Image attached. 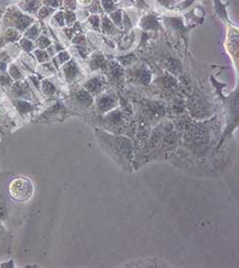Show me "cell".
<instances>
[{
  "instance_id": "8992f818",
  "label": "cell",
  "mask_w": 239,
  "mask_h": 268,
  "mask_svg": "<svg viewBox=\"0 0 239 268\" xmlns=\"http://www.w3.org/2000/svg\"><path fill=\"white\" fill-rule=\"evenodd\" d=\"M22 35L23 34L15 28H6L2 31L1 37H0V42H2L4 45H7L9 43H16L18 42L19 39L23 37Z\"/></svg>"
},
{
  "instance_id": "5bb4252c",
  "label": "cell",
  "mask_w": 239,
  "mask_h": 268,
  "mask_svg": "<svg viewBox=\"0 0 239 268\" xmlns=\"http://www.w3.org/2000/svg\"><path fill=\"white\" fill-rule=\"evenodd\" d=\"M6 71L8 72L9 76L12 77V79L15 82L20 81V80L24 79V73H23L22 70H20V68L15 62L9 64V66L7 67V71Z\"/></svg>"
},
{
  "instance_id": "e0dca14e",
  "label": "cell",
  "mask_w": 239,
  "mask_h": 268,
  "mask_svg": "<svg viewBox=\"0 0 239 268\" xmlns=\"http://www.w3.org/2000/svg\"><path fill=\"white\" fill-rule=\"evenodd\" d=\"M18 45H19L20 49H22L24 52H27V53H33V51L36 49L35 42L24 37V36L19 39Z\"/></svg>"
},
{
  "instance_id": "836d02e7",
  "label": "cell",
  "mask_w": 239,
  "mask_h": 268,
  "mask_svg": "<svg viewBox=\"0 0 239 268\" xmlns=\"http://www.w3.org/2000/svg\"><path fill=\"white\" fill-rule=\"evenodd\" d=\"M7 63L0 60V71H7Z\"/></svg>"
},
{
  "instance_id": "4dcf8cb0",
  "label": "cell",
  "mask_w": 239,
  "mask_h": 268,
  "mask_svg": "<svg viewBox=\"0 0 239 268\" xmlns=\"http://www.w3.org/2000/svg\"><path fill=\"white\" fill-rule=\"evenodd\" d=\"M0 60L8 63L12 61V56L8 54V52L6 50H1L0 51Z\"/></svg>"
},
{
  "instance_id": "1f68e13d",
  "label": "cell",
  "mask_w": 239,
  "mask_h": 268,
  "mask_svg": "<svg viewBox=\"0 0 239 268\" xmlns=\"http://www.w3.org/2000/svg\"><path fill=\"white\" fill-rule=\"evenodd\" d=\"M46 51H47V53H48V54H49V56H50V58H53V57H55L56 54H57V51H56V49H55V47L54 46V44H51L47 49H46Z\"/></svg>"
},
{
  "instance_id": "f546056e",
  "label": "cell",
  "mask_w": 239,
  "mask_h": 268,
  "mask_svg": "<svg viewBox=\"0 0 239 268\" xmlns=\"http://www.w3.org/2000/svg\"><path fill=\"white\" fill-rule=\"evenodd\" d=\"M62 32H64L65 36L68 38V40L72 41V39L74 38V36L76 35L74 29H73V27H65L62 28Z\"/></svg>"
},
{
  "instance_id": "cb8c5ba5",
  "label": "cell",
  "mask_w": 239,
  "mask_h": 268,
  "mask_svg": "<svg viewBox=\"0 0 239 268\" xmlns=\"http://www.w3.org/2000/svg\"><path fill=\"white\" fill-rule=\"evenodd\" d=\"M110 18L113 24L116 25V27H122L123 24V13L121 9H116L115 12H112L110 14Z\"/></svg>"
},
{
  "instance_id": "5b68a950",
  "label": "cell",
  "mask_w": 239,
  "mask_h": 268,
  "mask_svg": "<svg viewBox=\"0 0 239 268\" xmlns=\"http://www.w3.org/2000/svg\"><path fill=\"white\" fill-rule=\"evenodd\" d=\"M60 69H61L62 74H64L65 80L69 84L74 83L80 74V70H79V67L77 66L76 61L72 59L67 63H65Z\"/></svg>"
},
{
  "instance_id": "d590c367",
  "label": "cell",
  "mask_w": 239,
  "mask_h": 268,
  "mask_svg": "<svg viewBox=\"0 0 239 268\" xmlns=\"http://www.w3.org/2000/svg\"><path fill=\"white\" fill-rule=\"evenodd\" d=\"M0 37H1V34H0Z\"/></svg>"
},
{
  "instance_id": "ffe728a7",
  "label": "cell",
  "mask_w": 239,
  "mask_h": 268,
  "mask_svg": "<svg viewBox=\"0 0 239 268\" xmlns=\"http://www.w3.org/2000/svg\"><path fill=\"white\" fill-rule=\"evenodd\" d=\"M84 88L91 93H98L101 88V82L97 78H93L84 84Z\"/></svg>"
},
{
  "instance_id": "8fae6325",
  "label": "cell",
  "mask_w": 239,
  "mask_h": 268,
  "mask_svg": "<svg viewBox=\"0 0 239 268\" xmlns=\"http://www.w3.org/2000/svg\"><path fill=\"white\" fill-rule=\"evenodd\" d=\"M55 12H56V9H55V8H51L46 5H42L40 7L39 12L37 14V18L40 21H44V23H46V21L50 20V18H53V16L55 14Z\"/></svg>"
},
{
  "instance_id": "d6a6232c",
  "label": "cell",
  "mask_w": 239,
  "mask_h": 268,
  "mask_svg": "<svg viewBox=\"0 0 239 268\" xmlns=\"http://www.w3.org/2000/svg\"><path fill=\"white\" fill-rule=\"evenodd\" d=\"M78 1V5H82V6H89L93 0H77Z\"/></svg>"
},
{
  "instance_id": "603a6c76",
  "label": "cell",
  "mask_w": 239,
  "mask_h": 268,
  "mask_svg": "<svg viewBox=\"0 0 239 268\" xmlns=\"http://www.w3.org/2000/svg\"><path fill=\"white\" fill-rule=\"evenodd\" d=\"M15 81L9 76L7 71H0V86L10 88L13 86Z\"/></svg>"
},
{
  "instance_id": "4fadbf2b",
  "label": "cell",
  "mask_w": 239,
  "mask_h": 268,
  "mask_svg": "<svg viewBox=\"0 0 239 268\" xmlns=\"http://www.w3.org/2000/svg\"><path fill=\"white\" fill-rule=\"evenodd\" d=\"M101 28H102V31L108 35H115L117 32L116 25L113 24L111 19L107 16H103L101 18Z\"/></svg>"
},
{
  "instance_id": "277c9868",
  "label": "cell",
  "mask_w": 239,
  "mask_h": 268,
  "mask_svg": "<svg viewBox=\"0 0 239 268\" xmlns=\"http://www.w3.org/2000/svg\"><path fill=\"white\" fill-rule=\"evenodd\" d=\"M10 92L14 95L15 99L30 100L33 95L32 92H31V89L29 88L28 84L22 82V80L17 81L13 84L12 87H10Z\"/></svg>"
},
{
  "instance_id": "ac0fdd59",
  "label": "cell",
  "mask_w": 239,
  "mask_h": 268,
  "mask_svg": "<svg viewBox=\"0 0 239 268\" xmlns=\"http://www.w3.org/2000/svg\"><path fill=\"white\" fill-rule=\"evenodd\" d=\"M53 40L50 39L49 36H47L46 34H41L35 41V45L36 48L38 49H47L51 44H53Z\"/></svg>"
},
{
  "instance_id": "7a4b0ae2",
  "label": "cell",
  "mask_w": 239,
  "mask_h": 268,
  "mask_svg": "<svg viewBox=\"0 0 239 268\" xmlns=\"http://www.w3.org/2000/svg\"><path fill=\"white\" fill-rule=\"evenodd\" d=\"M34 188L31 180L26 178H17L9 185V194L12 198L18 202H26L33 195Z\"/></svg>"
},
{
  "instance_id": "d4e9b609",
  "label": "cell",
  "mask_w": 239,
  "mask_h": 268,
  "mask_svg": "<svg viewBox=\"0 0 239 268\" xmlns=\"http://www.w3.org/2000/svg\"><path fill=\"white\" fill-rule=\"evenodd\" d=\"M87 21L88 24L94 29L96 31H99L100 30V27H101V18L98 15H91L88 17L87 18Z\"/></svg>"
},
{
  "instance_id": "9a60e30c",
  "label": "cell",
  "mask_w": 239,
  "mask_h": 268,
  "mask_svg": "<svg viewBox=\"0 0 239 268\" xmlns=\"http://www.w3.org/2000/svg\"><path fill=\"white\" fill-rule=\"evenodd\" d=\"M50 24L51 26L56 27V28H65V16H64V9H60L55 12V14L50 18Z\"/></svg>"
},
{
  "instance_id": "ba28073f",
  "label": "cell",
  "mask_w": 239,
  "mask_h": 268,
  "mask_svg": "<svg viewBox=\"0 0 239 268\" xmlns=\"http://www.w3.org/2000/svg\"><path fill=\"white\" fill-rule=\"evenodd\" d=\"M36 63L37 60L34 57L33 53L24 52L23 54L19 56V66L28 71H34L36 68Z\"/></svg>"
},
{
  "instance_id": "3957f363",
  "label": "cell",
  "mask_w": 239,
  "mask_h": 268,
  "mask_svg": "<svg viewBox=\"0 0 239 268\" xmlns=\"http://www.w3.org/2000/svg\"><path fill=\"white\" fill-rule=\"evenodd\" d=\"M17 5L22 12L31 17H37L40 7L43 5L42 0H18Z\"/></svg>"
},
{
  "instance_id": "4316f807",
  "label": "cell",
  "mask_w": 239,
  "mask_h": 268,
  "mask_svg": "<svg viewBox=\"0 0 239 268\" xmlns=\"http://www.w3.org/2000/svg\"><path fill=\"white\" fill-rule=\"evenodd\" d=\"M62 1L64 0H42L43 5L55 9H62Z\"/></svg>"
},
{
  "instance_id": "d6986e66",
  "label": "cell",
  "mask_w": 239,
  "mask_h": 268,
  "mask_svg": "<svg viewBox=\"0 0 239 268\" xmlns=\"http://www.w3.org/2000/svg\"><path fill=\"white\" fill-rule=\"evenodd\" d=\"M39 71L41 74H44V76H53V74L56 73V69L54 66V63L51 62V60L41 63V66H39Z\"/></svg>"
},
{
  "instance_id": "83f0119b",
  "label": "cell",
  "mask_w": 239,
  "mask_h": 268,
  "mask_svg": "<svg viewBox=\"0 0 239 268\" xmlns=\"http://www.w3.org/2000/svg\"><path fill=\"white\" fill-rule=\"evenodd\" d=\"M62 9L77 10L78 9V1L77 0H64V1H62Z\"/></svg>"
},
{
  "instance_id": "30bf717a",
  "label": "cell",
  "mask_w": 239,
  "mask_h": 268,
  "mask_svg": "<svg viewBox=\"0 0 239 268\" xmlns=\"http://www.w3.org/2000/svg\"><path fill=\"white\" fill-rule=\"evenodd\" d=\"M42 34V30H41V26L40 24L38 23V21H35V23H33L32 25H31L25 32L23 36L32 40V41H36V39Z\"/></svg>"
},
{
  "instance_id": "7402d4cb",
  "label": "cell",
  "mask_w": 239,
  "mask_h": 268,
  "mask_svg": "<svg viewBox=\"0 0 239 268\" xmlns=\"http://www.w3.org/2000/svg\"><path fill=\"white\" fill-rule=\"evenodd\" d=\"M33 55L34 57L36 58L37 62L38 63H44V62H47L49 61L51 58L49 56V54L47 53L46 49H38L36 48L34 51H33Z\"/></svg>"
},
{
  "instance_id": "52a82bcc",
  "label": "cell",
  "mask_w": 239,
  "mask_h": 268,
  "mask_svg": "<svg viewBox=\"0 0 239 268\" xmlns=\"http://www.w3.org/2000/svg\"><path fill=\"white\" fill-rule=\"evenodd\" d=\"M72 99L74 100L75 103H77L79 106H89L92 102V97L89 94V92L86 89H79L76 92L73 93Z\"/></svg>"
},
{
  "instance_id": "484cf974",
  "label": "cell",
  "mask_w": 239,
  "mask_h": 268,
  "mask_svg": "<svg viewBox=\"0 0 239 268\" xmlns=\"http://www.w3.org/2000/svg\"><path fill=\"white\" fill-rule=\"evenodd\" d=\"M101 6H102L103 10H105V12L108 14L115 12V10L117 9L116 3L113 0H101Z\"/></svg>"
},
{
  "instance_id": "9c48e42d",
  "label": "cell",
  "mask_w": 239,
  "mask_h": 268,
  "mask_svg": "<svg viewBox=\"0 0 239 268\" xmlns=\"http://www.w3.org/2000/svg\"><path fill=\"white\" fill-rule=\"evenodd\" d=\"M70 60H71V54L70 52L67 51L66 49L58 52L55 57L51 58V62L54 63V66L55 67L56 70L60 69L65 63H67Z\"/></svg>"
},
{
  "instance_id": "f1b7e54d",
  "label": "cell",
  "mask_w": 239,
  "mask_h": 268,
  "mask_svg": "<svg viewBox=\"0 0 239 268\" xmlns=\"http://www.w3.org/2000/svg\"><path fill=\"white\" fill-rule=\"evenodd\" d=\"M71 42L75 45H82L83 46V45L86 44V38H85L84 35L80 33V34H76L74 36V38L72 39Z\"/></svg>"
},
{
  "instance_id": "6da1fadb",
  "label": "cell",
  "mask_w": 239,
  "mask_h": 268,
  "mask_svg": "<svg viewBox=\"0 0 239 268\" xmlns=\"http://www.w3.org/2000/svg\"><path fill=\"white\" fill-rule=\"evenodd\" d=\"M35 21L34 17L24 14L17 4H13L6 8L1 19V24L3 29L15 28L24 34V32Z\"/></svg>"
},
{
  "instance_id": "7c38bea8",
  "label": "cell",
  "mask_w": 239,
  "mask_h": 268,
  "mask_svg": "<svg viewBox=\"0 0 239 268\" xmlns=\"http://www.w3.org/2000/svg\"><path fill=\"white\" fill-rule=\"evenodd\" d=\"M14 104L18 111L23 115H26L33 110V105L25 99H16L14 100Z\"/></svg>"
},
{
  "instance_id": "44dd1931",
  "label": "cell",
  "mask_w": 239,
  "mask_h": 268,
  "mask_svg": "<svg viewBox=\"0 0 239 268\" xmlns=\"http://www.w3.org/2000/svg\"><path fill=\"white\" fill-rule=\"evenodd\" d=\"M64 16H65L66 27H73L78 21L76 10H65L64 9Z\"/></svg>"
},
{
  "instance_id": "2e32d148",
  "label": "cell",
  "mask_w": 239,
  "mask_h": 268,
  "mask_svg": "<svg viewBox=\"0 0 239 268\" xmlns=\"http://www.w3.org/2000/svg\"><path fill=\"white\" fill-rule=\"evenodd\" d=\"M40 90L46 96H53L56 92V87L53 82H50L48 79H44L42 82H41Z\"/></svg>"
},
{
  "instance_id": "e575fe53",
  "label": "cell",
  "mask_w": 239,
  "mask_h": 268,
  "mask_svg": "<svg viewBox=\"0 0 239 268\" xmlns=\"http://www.w3.org/2000/svg\"><path fill=\"white\" fill-rule=\"evenodd\" d=\"M0 1L4 2L7 6H9V5H13V4H15V2L18 1V0H0Z\"/></svg>"
}]
</instances>
